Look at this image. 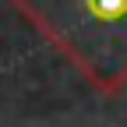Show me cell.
<instances>
[{
	"instance_id": "obj_1",
	"label": "cell",
	"mask_w": 127,
	"mask_h": 127,
	"mask_svg": "<svg viewBox=\"0 0 127 127\" xmlns=\"http://www.w3.org/2000/svg\"><path fill=\"white\" fill-rule=\"evenodd\" d=\"M28 18L88 78L127 81V0H21Z\"/></svg>"
}]
</instances>
